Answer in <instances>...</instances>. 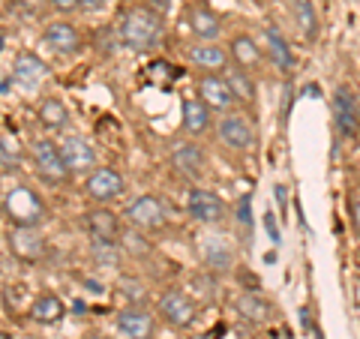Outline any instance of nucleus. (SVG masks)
Returning a JSON list of instances; mask_svg holds the SVG:
<instances>
[{"mask_svg": "<svg viewBox=\"0 0 360 339\" xmlns=\"http://www.w3.org/2000/svg\"><path fill=\"white\" fill-rule=\"evenodd\" d=\"M90 252H94L96 262L105 264V267L120 264V246H117V241H96V237H94V246H90Z\"/></svg>", "mask_w": 360, "mask_h": 339, "instance_id": "obj_30", "label": "nucleus"}, {"mask_svg": "<svg viewBox=\"0 0 360 339\" xmlns=\"http://www.w3.org/2000/svg\"><path fill=\"white\" fill-rule=\"evenodd\" d=\"M312 333H315V339H324V336H321V333H319V331H312Z\"/></svg>", "mask_w": 360, "mask_h": 339, "instance_id": "obj_39", "label": "nucleus"}, {"mask_svg": "<svg viewBox=\"0 0 360 339\" xmlns=\"http://www.w3.org/2000/svg\"><path fill=\"white\" fill-rule=\"evenodd\" d=\"M264 225H267V234H270V241H274V243H279V241H283V234H279V225L274 222V213H267V217H264Z\"/></svg>", "mask_w": 360, "mask_h": 339, "instance_id": "obj_33", "label": "nucleus"}, {"mask_svg": "<svg viewBox=\"0 0 360 339\" xmlns=\"http://www.w3.org/2000/svg\"><path fill=\"white\" fill-rule=\"evenodd\" d=\"M172 165L184 177H198L205 172L207 160H205V153H201L198 144H180V148H174V153H172Z\"/></svg>", "mask_w": 360, "mask_h": 339, "instance_id": "obj_18", "label": "nucleus"}, {"mask_svg": "<svg viewBox=\"0 0 360 339\" xmlns=\"http://www.w3.org/2000/svg\"><path fill=\"white\" fill-rule=\"evenodd\" d=\"M127 219L135 225V229L156 231V229H162L165 225V207H162V201L156 196H141L127 207Z\"/></svg>", "mask_w": 360, "mask_h": 339, "instance_id": "obj_8", "label": "nucleus"}, {"mask_svg": "<svg viewBox=\"0 0 360 339\" xmlns=\"http://www.w3.org/2000/svg\"><path fill=\"white\" fill-rule=\"evenodd\" d=\"M160 315L172 327H189L195 321L198 307H195V300L189 298L186 291L168 288V291H162V295H160Z\"/></svg>", "mask_w": 360, "mask_h": 339, "instance_id": "obj_5", "label": "nucleus"}, {"mask_svg": "<svg viewBox=\"0 0 360 339\" xmlns=\"http://www.w3.org/2000/svg\"><path fill=\"white\" fill-rule=\"evenodd\" d=\"M198 252H201V262H205L210 270H229L234 264L231 243L225 241V237H219V234H201Z\"/></svg>", "mask_w": 360, "mask_h": 339, "instance_id": "obj_13", "label": "nucleus"}, {"mask_svg": "<svg viewBox=\"0 0 360 339\" xmlns=\"http://www.w3.org/2000/svg\"><path fill=\"white\" fill-rule=\"evenodd\" d=\"M6 243H9V252H13L18 262H39L45 255V237L39 234V229L33 225H13L6 234Z\"/></svg>", "mask_w": 360, "mask_h": 339, "instance_id": "obj_4", "label": "nucleus"}, {"mask_svg": "<svg viewBox=\"0 0 360 339\" xmlns=\"http://www.w3.org/2000/svg\"><path fill=\"white\" fill-rule=\"evenodd\" d=\"M231 58L238 60L240 70H255L262 63V49L255 45L252 37H234L231 39Z\"/></svg>", "mask_w": 360, "mask_h": 339, "instance_id": "obj_26", "label": "nucleus"}, {"mask_svg": "<svg viewBox=\"0 0 360 339\" xmlns=\"http://www.w3.org/2000/svg\"><path fill=\"white\" fill-rule=\"evenodd\" d=\"M18 4L25 6V9H30V13H37V9H42L45 0H18Z\"/></svg>", "mask_w": 360, "mask_h": 339, "instance_id": "obj_36", "label": "nucleus"}, {"mask_svg": "<svg viewBox=\"0 0 360 339\" xmlns=\"http://www.w3.org/2000/svg\"><path fill=\"white\" fill-rule=\"evenodd\" d=\"M238 222H240V229H250V222H252V217H250V196H243L238 201Z\"/></svg>", "mask_w": 360, "mask_h": 339, "instance_id": "obj_31", "label": "nucleus"}, {"mask_svg": "<svg viewBox=\"0 0 360 339\" xmlns=\"http://www.w3.org/2000/svg\"><path fill=\"white\" fill-rule=\"evenodd\" d=\"M186 207H189V217L205 222V225H217L225 219V201L210 189H193Z\"/></svg>", "mask_w": 360, "mask_h": 339, "instance_id": "obj_9", "label": "nucleus"}, {"mask_svg": "<svg viewBox=\"0 0 360 339\" xmlns=\"http://www.w3.org/2000/svg\"><path fill=\"white\" fill-rule=\"evenodd\" d=\"M37 115H39V123L45 129H63L66 123H70V111H66V105L60 103V99H54V96L42 99Z\"/></svg>", "mask_w": 360, "mask_h": 339, "instance_id": "obj_27", "label": "nucleus"}, {"mask_svg": "<svg viewBox=\"0 0 360 339\" xmlns=\"http://www.w3.org/2000/svg\"><path fill=\"white\" fill-rule=\"evenodd\" d=\"M354 225H357V231H360V198L354 201Z\"/></svg>", "mask_w": 360, "mask_h": 339, "instance_id": "obj_37", "label": "nucleus"}, {"mask_svg": "<svg viewBox=\"0 0 360 339\" xmlns=\"http://www.w3.org/2000/svg\"><path fill=\"white\" fill-rule=\"evenodd\" d=\"M33 165H37V174L51 186L66 184V177L72 174L70 168H66V162H63L60 144L51 141V139H37L33 141Z\"/></svg>", "mask_w": 360, "mask_h": 339, "instance_id": "obj_3", "label": "nucleus"}, {"mask_svg": "<svg viewBox=\"0 0 360 339\" xmlns=\"http://www.w3.org/2000/svg\"><path fill=\"white\" fill-rule=\"evenodd\" d=\"M105 6H108V0H78V9H84V13H99Z\"/></svg>", "mask_w": 360, "mask_h": 339, "instance_id": "obj_32", "label": "nucleus"}, {"mask_svg": "<svg viewBox=\"0 0 360 339\" xmlns=\"http://www.w3.org/2000/svg\"><path fill=\"white\" fill-rule=\"evenodd\" d=\"M189 25H193V33L198 39H205V42H213L222 33V25H219V18L210 13L207 6H195L193 13H189Z\"/></svg>", "mask_w": 360, "mask_h": 339, "instance_id": "obj_22", "label": "nucleus"}, {"mask_svg": "<svg viewBox=\"0 0 360 339\" xmlns=\"http://www.w3.org/2000/svg\"><path fill=\"white\" fill-rule=\"evenodd\" d=\"M63 315H66L63 300L58 295H49V291L30 303V319L39 321V324H54V321H60Z\"/></svg>", "mask_w": 360, "mask_h": 339, "instance_id": "obj_20", "label": "nucleus"}, {"mask_svg": "<svg viewBox=\"0 0 360 339\" xmlns=\"http://www.w3.org/2000/svg\"><path fill=\"white\" fill-rule=\"evenodd\" d=\"M153 315L144 312L141 307H127L117 312V331L127 339H153Z\"/></svg>", "mask_w": 360, "mask_h": 339, "instance_id": "obj_14", "label": "nucleus"}, {"mask_svg": "<svg viewBox=\"0 0 360 339\" xmlns=\"http://www.w3.org/2000/svg\"><path fill=\"white\" fill-rule=\"evenodd\" d=\"M189 60L205 72H219L229 66V54H225V49H219V45L205 42V45H193V49H189Z\"/></svg>", "mask_w": 360, "mask_h": 339, "instance_id": "obj_19", "label": "nucleus"}, {"mask_svg": "<svg viewBox=\"0 0 360 339\" xmlns=\"http://www.w3.org/2000/svg\"><path fill=\"white\" fill-rule=\"evenodd\" d=\"M120 42L129 51H153L162 42V15L150 6H132L120 21Z\"/></svg>", "mask_w": 360, "mask_h": 339, "instance_id": "obj_1", "label": "nucleus"}, {"mask_svg": "<svg viewBox=\"0 0 360 339\" xmlns=\"http://www.w3.org/2000/svg\"><path fill=\"white\" fill-rule=\"evenodd\" d=\"M4 213L13 225H33V229H37L45 219V205L30 186L18 184L4 196Z\"/></svg>", "mask_w": 360, "mask_h": 339, "instance_id": "obj_2", "label": "nucleus"}, {"mask_svg": "<svg viewBox=\"0 0 360 339\" xmlns=\"http://www.w3.org/2000/svg\"><path fill=\"white\" fill-rule=\"evenodd\" d=\"M333 120L342 139H357L360 135V105L348 87H340L333 94Z\"/></svg>", "mask_w": 360, "mask_h": 339, "instance_id": "obj_6", "label": "nucleus"}, {"mask_svg": "<svg viewBox=\"0 0 360 339\" xmlns=\"http://www.w3.org/2000/svg\"><path fill=\"white\" fill-rule=\"evenodd\" d=\"M84 225H87V234L96 237V241H115V237L120 234L117 213H111L108 207L87 210V213H84Z\"/></svg>", "mask_w": 360, "mask_h": 339, "instance_id": "obj_16", "label": "nucleus"}, {"mask_svg": "<svg viewBox=\"0 0 360 339\" xmlns=\"http://www.w3.org/2000/svg\"><path fill=\"white\" fill-rule=\"evenodd\" d=\"M45 42L60 54H72L82 49V33L72 25H66V21H51V25L45 27Z\"/></svg>", "mask_w": 360, "mask_h": 339, "instance_id": "obj_17", "label": "nucleus"}, {"mask_svg": "<svg viewBox=\"0 0 360 339\" xmlns=\"http://www.w3.org/2000/svg\"><path fill=\"white\" fill-rule=\"evenodd\" d=\"M219 139L225 148L231 151H246L252 148V127L243 115H225L219 120Z\"/></svg>", "mask_w": 360, "mask_h": 339, "instance_id": "obj_15", "label": "nucleus"}, {"mask_svg": "<svg viewBox=\"0 0 360 339\" xmlns=\"http://www.w3.org/2000/svg\"><path fill=\"white\" fill-rule=\"evenodd\" d=\"M49 4L54 9H60V13H72V9H78V0H49Z\"/></svg>", "mask_w": 360, "mask_h": 339, "instance_id": "obj_34", "label": "nucleus"}, {"mask_svg": "<svg viewBox=\"0 0 360 339\" xmlns=\"http://www.w3.org/2000/svg\"><path fill=\"white\" fill-rule=\"evenodd\" d=\"M60 153L72 174H87L96 168V151L90 148V141L82 139V135H66L60 141Z\"/></svg>", "mask_w": 360, "mask_h": 339, "instance_id": "obj_7", "label": "nucleus"}, {"mask_svg": "<svg viewBox=\"0 0 360 339\" xmlns=\"http://www.w3.org/2000/svg\"><path fill=\"white\" fill-rule=\"evenodd\" d=\"M264 37H267V49H270V58H274V63L283 72H291V66H295V54H291L285 37L276 27H264Z\"/></svg>", "mask_w": 360, "mask_h": 339, "instance_id": "obj_24", "label": "nucleus"}, {"mask_svg": "<svg viewBox=\"0 0 360 339\" xmlns=\"http://www.w3.org/2000/svg\"><path fill=\"white\" fill-rule=\"evenodd\" d=\"M225 82H229V87H231V94H234L238 103H252V99H255L252 75L246 70H240V66H229V70H225Z\"/></svg>", "mask_w": 360, "mask_h": 339, "instance_id": "obj_25", "label": "nucleus"}, {"mask_svg": "<svg viewBox=\"0 0 360 339\" xmlns=\"http://www.w3.org/2000/svg\"><path fill=\"white\" fill-rule=\"evenodd\" d=\"M87 196L99 201V205H108L123 196V177L115 172V168H94L87 177Z\"/></svg>", "mask_w": 360, "mask_h": 339, "instance_id": "obj_10", "label": "nucleus"}, {"mask_svg": "<svg viewBox=\"0 0 360 339\" xmlns=\"http://www.w3.org/2000/svg\"><path fill=\"white\" fill-rule=\"evenodd\" d=\"M198 96L210 111H225V115H229L231 105L238 103L229 82H225V75H205L198 82Z\"/></svg>", "mask_w": 360, "mask_h": 339, "instance_id": "obj_12", "label": "nucleus"}, {"mask_svg": "<svg viewBox=\"0 0 360 339\" xmlns=\"http://www.w3.org/2000/svg\"><path fill=\"white\" fill-rule=\"evenodd\" d=\"M295 18H297V27L303 30L307 39L319 37V15H315L312 0H295Z\"/></svg>", "mask_w": 360, "mask_h": 339, "instance_id": "obj_28", "label": "nucleus"}, {"mask_svg": "<svg viewBox=\"0 0 360 339\" xmlns=\"http://www.w3.org/2000/svg\"><path fill=\"white\" fill-rule=\"evenodd\" d=\"M45 78H49V66L42 58H37L33 51H21L13 60V82L25 90H37Z\"/></svg>", "mask_w": 360, "mask_h": 339, "instance_id": "obj_11", "label": "nucleus"}, {"mask_svg": "<svg viewBox=\"0 0 360 339\" xmlns=\"http://www.w3.org/2000/svg\"><path fill=\"white\" fill-rule=\"evenodd\" d=\"M184 129L189 135H205L210 129V108L201 99H186L184 103Z\"/></svg>", "mask_w": 360, "mask_h": 339, "instance_id": "obj_21", "label": "nucleus"}, {"mask_svg": "<svg viewBox=\"0 0 360 339\" xmlns=\"http://www.w3.org/2000/svg\"><path fill=\"white\" fill-rule=\"evenodd\" d=\"M123 295L127 298H144V291H141V286H132V282H127V286H123Z\"/></svg>", "mask_w": 360, "mask_h": 339, "instance_id": "obj_35", "label": "nucleus"}, {"mask_svg": "<svg viewBox=\"0 0 360 339\" xmlns=\"http://www.w3.org/2000/svg\"><path fill=\"white\" fill-rule=\"evenodd\" d=\"M84 339H108V336H103V333H90V336H84Z\"/></svg>", "mask_w": 360, "mask_h": 339, "instance_id": "obj_38", "label": "nucleus"}, {"mask_svg": "<svg viewBox=\"0 0 360 339\" xmlns=\"http://www.w3.org/2000/svg\"><path fill=\"white\" fill-rule=\"evenodd\" d=\"M21 156H25V151H21V144L15 141V135H9V132L0 135V165L15 168L21 162Z\"/></svg>", "mask_w": 360, "mask_h": 339, "instance_id": "obj_29", "label": "nucleus"}, {"mask_svg": "<svg viewBox=\"0 0 360 339\" xmlns=\"http://www.w3.org/2000/svg\"><path fill=\"white\" fill-rule=\"evenodd\" d=\"M238 312L243 315L246 321H252V324H264V321H270L274 319V307L264 300V298H258V295H243L240 300H238Z\"/></svg>", "mask_w": 360, "mask_h": 339, "instance_id": "obj_23", "label": "nucleus"}, {"mask_svg": "<svg viewBox=\"0 0 360 339\" xmlns=\"http://www.w3.org/2000/svg\"><path fill=\"white\" fill-rule=\"evenodd\" d=\"M0 339H6V333H4V331H0Z\"/></svg>", "mask_w": 360, "mask_h": 339, "instance_id": "obj_40", "label": "nucleus"}]
</instances>
